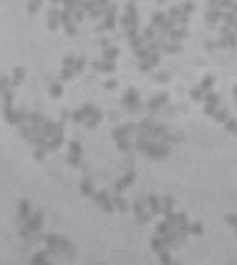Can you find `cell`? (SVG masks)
<instances>
[{"label": "cell", "mask_w": 237, "mask_h": 265, "mask_svg": "<svg viewBox=\"0 0 237 265\" xmlns=\"http://www.w3.org/2000/svg\"><path fill=\"white\" fill-rule=\"evenodd\" d=\"M224 16V19H226V23H227V25H233V23H235V16L233 14H222Z\"/></svg>", "instance_id": "6da1fadb"}, {"label": "cell", "mask_w": 237, "mask_h": 265, "mask_svg": "<svg viewBox=\"0 0 237 265\" xmlns=\"http://www.w3.org/2000/svg\"><path fill=\"white\" fill-rule=\"evenodd\" d=\"M218 18H222V14H218V12H214V14H210V18H208V22L210 23H214Z\"/></svg>", "instance_id": "7a4b0ae2"}, {"label": "cell", "mask_w": 237, "mask_h": 265, "mask_svg": "<svg viewBox=\"0 0 237 265\" xmlns=\"http://www.w3.org/2000/svg\"><path fill=\"white\" fill-rule=\"evenodd\" d=\"M220 4H222V6H227V8H231V6H233V0H220Z\"/></svg>", "instance_id": "3957f363"}, {"label": "cell", "mask_w": 237, "mask_h": 265, "mask_svg": "<svg viewBox=\"0 0 237 265\" xmlns=\"http://www.w3.org/2000/svg\"><path fill=\"white\" fill-rule=\"evenodd\" d=\"M231 8H233V12L237 14V4H233V6H231Z\"/></svg>", "instance_id": "277c9868"}, {"label": "cell", "mask_w": 237, "mask_h": 265, "mask_svg": "<svg viewBox=\"0 0 237 265\" xmlns=\"http://www.w3.org/2000/svg\"><path fill=\"white\" fill-rule=\"evenodd\" d=\"M233 29H235V33H237V19H235V23H233Z\"/></svg>", "instance_id": "5b68a950"}]
</instances>
